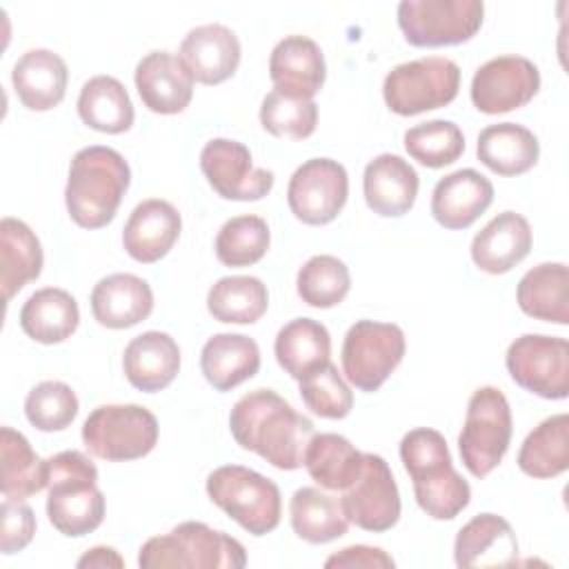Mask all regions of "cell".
<instances>
[{
	"instance_id": "5",
	"label": "cell",
	"mask_w": 569,
	"mask_h": 569,
	"mask_svg": "<svg viewBox=\"0 0 569 569\" xmlns=\"http://www.w3.org/2000/svg\"><path fill=\"white\" fill-rule=\"evenodd\" d=\"M142 569H240L247 553L240 540L204 522L187 520L164 536L149 538L138 553Z\"/></svg>"
},
{
	"instance_id": "43",
	"label": "cell",
	"mask_w": 569,
	"mask_h": 569,
	"mask_svg": "<svg viewBox=\"0 0 569 569\" xmlns=\"http://www.w3.org/2000/svg\"><path fill=\"white\" fill-rule=\"evenodd\" d=\"M260 124L276 138L305 140L316 131L318 104L316 100L271 89L260 104Z\"/></svg>"
},
{
	"instance_id": "32",
	"label": "cell",
	"mask_w": 569,
	"mask_h": 569,
	"mask_svg": "<svg viewBox=\"0 0 569 569\" xmlns=\"http://www.w3.org/2000/svg\"><path fill=\"white\" fill-rule=\"evenodd\" d=\"M80 325L76 298L60 287L33 291L20 309L22 331L40 345H58L71 338Z\"/></svg>"
},
{
	"instance_id": "6",
	"label": "cell",
	"mask_w": 569,
	"mask_h": 569,
	"mask_svg": "<svg viewBox=\"0 0 569 569\" xmlns=\"http://www.w3.org/2000/svg\"><path fill=\"white\" fill-rule=\"evenodd\" d=\"M207 496L251 536H267L280 525L278 485L242 465H222L207 478Z\"/></svg>"
},
{
	"instance_id": "41",
	"label": "cell",
	"mask_w": 569,
	"mask_h": 569,
	"mask_svg": "<svg viewBox=\"0 0 569 569\" xmlns=\"http://www.w3.org/2000/svg\"><path fill=\"white\" fill-rule=\"evenodd\" d=\"M271 231L260 216L229 218L216 236V256L224 267H251L269 249Z\"/></svg>"
},
{
	"instance_id": "34",
	"label": "cell",
	"mask_w": 569,
	"mask_h": 569,
	"mask_svg": "<svg viewBox=\"0 0 569 569\" xmlns=\"http://www.w3.org/2000/svg\"><path fill=\"white\" fill-rule=\"evenodd\" d=\"M289 520L293 533L309 545L338 540L349 529L342 500L320 491L318 487H302L291 496Z\"/></svg>"
},
{
	"instance_id": "11",
	"label": "cell",
	"mask_w": 569,
	"mask_h": 569,
	"mask_svg": "<svg viewBox=\"0 0 569 569\" xmlns=\"http://www.w3.org/2000/svg\"><path fill=\"white\" fill-rule=\"evenodd\" d=\"M398 27L413 47H456L469 42L482 27L480 0H402Z\"/></svg>"
},
{
	"instance_id": "29",
	"label": "cell",
	"mask_w": 569,
	"mask_h": 569,
	"mask_svg": "<svg viewBox=\"0 0 569 569\" xmlns=\"http://www.w3.org/2000/svg\"><path fill=\"white\" fill-rule=\"evenodd\" d=\"M476 156L498 176H522L536 167L540 158V142L533 131L522 124L498 122L480 131Z\"/></svg>"
},
{
	"instance_id": "30",
	"label": "cell",
	"mask_w": 569,
	"mask_h": 569,
	"mask_svg": "<svg viewBox=\"0 0 569 569\" xmlns=\"http://www.w3.org/2000/svg\"><path fill=\"white\" fill-rule=\"evenodd\" d=\"M44 256L38 236L18 218L0 222V289L9 305L11 298L42 273Z\"/></svg>"
},
{
	"instance_id": "3",
	"label": "cell",
	"mask_w": 569,
	"mask_h": 569,
	"mask_svg": "<svg viewBox=\"0 0 569 569\" xmlns=\"http://www.w3.org/2000/svg\"><path fill=\"white\" fill-rule=\"evenodd\" d=\"M131 182L124 156L111 147L93 144L76 151L69 162L64 204L71 220L82 229L107 227Z\"/></svg>"
},
{
	"instance_id": "14",
	"label": "cell",
	"mask_w": 569,
	"mask_h": 569,
	"mask_svg": "<svg viewBox=\"0 0 569 569\" xmlns=\"http://www.w3.org/2000/svg\"><path fill=\"white\" fill-rule=\"evenodd\" d=\"M342 509L349 525L382 533L400 520V491L391 467L378 453H365L360 476L342 491Z\"/></svg>"
},
{
	"instance_id": "36",
	"label": "cell",
	"mask_w": 569,
	"mask_h": 569,
	"mask_svg": "<svg viewBox=\"0 0 569 569\" xmlns=\"http://www.w3.org/2000/svg\"><path fill=\"white\" fill-rule=\"evenodd\" d=\"M365 453L345 436L313 433L305 451V469L327 491H345L362 469Z\"/></svg>"
},
{
	"instance_id": "38",
	"label": "cell",
	"mask_w": 569,
	"mask_h": 569,
	"mask_svg": "<svg viewBox=\"0 0 569 569\" xmlns=\"http://www.w3.org/2000/svg\"><path fill=\"white\" fill-rule=\"evenodd\" d=\"M0 491L9 500H27L47 487V460H42L29 440L11 429H0Z\"/></svg>"
},
{
	"instance_id": "44",
	"label": "cell",
	"mask_w": 569,
	"mask_h": 569,
	"mask_svg": "<svg viewBox=\"0 0 569 569\" xmlns=\"http://www.w3.org/2000/svg\"><path fill=\"white\" fill-rule=\"evenodd\" d=\"M298 389L307 409L320 418L342 420L353 409V393L331 360L300 378Z\"/></svg>"
},
{
	"instance_id": "22",
	"label": "cell",
	"mask_w": 569,
	"mask_h": 569,
	"mask_svg": "<svg viewBox=\"0 0 569 569\" xmlns=\"http://www.w3.org/2000/svg\"><path fill=\"white\" fill-rule=\"evenodd\" d=\"M531 242L529 220L516 211H502L473 236L471 260L480 271L500 276L529 256Z\"/></svg>"
},
{
	"instance_id": "33",
	"label": "cell",
	"mask_w": 569,
	"mask_h": 569,
	"mask_svg": "<svg viewBox=\"0 0 569 569\" xmlns=\"http://www.w3.org/2000/svg\"><path fill=\"white\" fill-rule=\"evenodd\" d=\"M80 120L100 133H124L131 129L136 111L124 84L113 76L89 78L78 96Z\"/></svg>"
},
{
	"instance_id": "10",
	"label": "cell",
	"mask_w": 569,
	"mask_h": 569,
	"mask_svg": "<svg viewBox=\"0 0 569 569\" xmlns=\"http://www.w3.org/2000/svg\"><path fill=\"white\" fill-rule=\"evenodd\" d=\"M405 331L393 322L358 320L345 333L340 360L345 378L360 391H378L402 362Z\"/></svg>"
},
{
	"instance_id": "2",
	"label": "cell",
	"mask_w": 569,
	"mask_h": 569,
	"mask_svg": "<svg viewBox=\"0 0 569 569\" xmlns=\"http://www.w3.org/2000/svg\"><path fill=\"white\" fill-rule=\"evenodd\" d=\"M400 460L413 482L418 507L433 520H453L471 500L469 482L456 471L447 440L429 427L400 440Z\"/></svg>"
},
{
	"instance_id": "1",
	"label": "cell",
	"mask_w": 569,
	"mask_h": 569,
	"mask_svg": "<svg viewBox=\"0 0 569 569\" xmlns=\"http://www.w3.org/2000/svg\"><path fill=\"white\" fill-rule=\"evenodd\" d=\"M229 429L242 449L282 471L305 465V451L313 438V422L273 389L244 393L229 413Z\"/></svg>"
},
{
	"instance_id": "23",
	"label": "cell",
	"mask_w": 569,
	"mask_h": 569,
	"mask_svg": "<svg viewBox=\"0 0 569 569\" xmlns=\"http://www.w3.org/2000/svg\"><path fill=\"white\" fill-rule=\"evenodd\" d=\"M418 187L420 178L416 169L396 153H380L365 167V202L382 218H400L409 213L416 202Z\"/></svg>"
},
{
	"instance_id": "7",
	"label": "cell",
	"mask_w": 569,
	"mask_h": 569,
	"mask_svg": "<svg viewBox=\"0 0 569 569\" xmlns=\"http://www.w3.org/2000/svg\"><path fill=\"white\" fill-rule=\"evenodd\" d=\"M513 431L507 396L498 387H478L465 413L458 449L465 469L473 478H487L505 458Z\"/></svg>"
},
{
	"instance_id": "18",
	"label": "cell",
	"mask_w": 569,
	"mask_h": 569,
	"mask_svg": "<svg viewBox=\"0 0 569 569\" xmlns=\"http://www.w3.org/2000/svg\"><path fill=\"white\" fill-rule=\"evenodd\" d=\"M180 231V211L167 200L149 198L129 213L122 229V247L136 262L153 264L173 249Z\"/></svg>"
},
{
	"instance_id": "45",
	"label": "cell",
	"mask_w": 569,
	"mask_h": 569,
	"mask_svg": "<svg viewBox=\"0 0 569 569\" xmlns=\"http://www.w3.org/2000/svg\"><path fill=\"white\" fill-rule=\"evenodd\" d=\"M76 391L60 380L38 382L24 398V416L40 431H62L78 416Z\"/></svg>"
},
{
	"instance_id": "35",
	"label": "cell",
	"mask_w": 569,
	"mask_h": 569,
	"mask_svg": "<svg viewBox=\"0 0 569 569\" xmlns=\"http://www.w3.org/2000/svg\"><path fill=\"white\" fill-rule=\"evenodd\" d=\"M273 353L284 373L300 380L309 371L329 362L331 336L322 322L313 318H296L278 331Z\"/></svg>"
},
{
	"instance_id": "9",
	"label": "cell",
	"mask_w": 569,
	"mask_h": 569,
	"mask_svg": "<svg viewBox=\"0 0 569 569\" xmlns=\"http://www.w3.org/2000/svg\"><path fill=\"white\" fill-rule=\"evenodd\" d=\"M460 89V67L445 56H427L396 64L382 82V98L398 116H418L447 107Z\"/></svg>"
},
{
	"instance_id": "4",
	"label": "cell",
	"mask_w": 569,
	"mask_h": 569,
	"mask_svg": "<svg viewBox=\"0 0 569 569\" xmlns=\"http://www.w3.org/2000/svg\"><path fill=\"white\" fill-rule=\"evenodd\" d=\"M47 516L67 538L96 531L104 520V493L98 469L82 451H60L47 458Z\"/></svg>"
},
{
	"instance_id": "15",
	"label": "cell",
	"mask_w": 569,
	"mask_h": 569,
	"mask_svg": "<svg viewBox=\"0 0 569 569\" xmlns=\"http://www.w3.org/2000/svg\"><path fill=\"white\" fill-rule=\"evenodd\" d=\"M200 169L224 200L253 202L273 189V171L253 167L251 151L231 138H213L200 151Z\"/></svg>"
},
{
	"instance_id": "19",
	"label": "cell",
	"mask_w": 569,
	"mask_h": 569,
	"mask_svg": "<svg viewBox=\"0 0 569 569\" xmlns=\"http://www.w3.org/2000/svg\"><path fill=\"white\" fill-rule=\"evenodd\" d=\"M178 56L196 82L211 87L229 80L238 71L242 49L238 36L229 27L209 22L191 29L182 38Z\"/></svg>"
},
{
	"instance_id": "26",
	"label": "cell",
	"mask_w": 569,
	"mask_h": 569,
	"mask_svg": "<svg viewBox=\"0 0 569 569\" xmlns=\"http://www.w3.org/2000/svg\"><path fill=\"white\" fill-rule=\"evenodd\" d=\"M122 369L138 391H162L180 371V347L164 331H144L124 347Z\"/></svg>"
},
{
	"instance_id": "12",
	"label": "cell",
	"mask_w": 569,
	"mask_h": 569,
	"mask_svg": "<svg viewBox=\"0 0 569 569\" xmlns=\"http://www.w3.org/2000/svg\"><path fill=\"white\" fill-rule=\"evenodd\" d=\"M511 380L545 400L569 396V342L560 336L525 333L505 356Z\"/></svg>"
},
{
	"instance_id": "28",
	"label": "cell",
	"mask_w": 569,
	"mask_h": 569,
	"mask_svg": "<svg viewBox=\"0 0 569 569\" xmlns=\"http://www.w3.org/2000/svg\"><path fill=\"white\" fill-rule=\"evenodd\" d=\"M204 380L216 391H231L260 369V347L244 333H213L200 353Z\"/></svg>"
},
{
	"instance_id": "24",
	"label": "cell",
	"mask_w": 569,
	"mask_h": 569,
	"mask_svg": "<svg viewBox=\"0 0 569 569\" xmlns=\"http://www.w3.org/2000/svg\"><path fill=\"white\" fill-rule=\"evenodd\" d=\"M453 560L458 567H513L518 540L511 525L496 513L473 516L456 536Z\"/></svg>"
},
{
	"instance_id": "37",
	"label": "cell",
	"mask_w": 569,
	"mask_h": 569,
	"mask_svg": "<svg viewBox=\"0 0 569 569\" xmlns=\"http://www.w3.org/2000/svg\"><path fill=\"white\" fill-rule=\"evenodd\" d=\"M518 467L522 473L547 480L569 469V416L556 413L545 418L527 433L518 451Z\"/></svg>"
},
{
	"instance_id": "21",
	"label": "cell",
	"mask_w": 569,
	"mask_h": 569,
	"mask_svg": "<svg viewBox=\"0 0 569 569\" xmlns=\"http://www.w3.org/2000/svg\"><path fill=\"white\" fill-rule=\"evenodd\" d=\"M269 78L273 82V89L296 98L313 100L327 78L322 49L316 40L307 36L282 38L271 49Z\"/></svg>"
},
{
	"instance_id": "31",
	"label": "cell",
	"mask_w": 569,
	"mask_h": 569,
	"mask_svg": "<svg viewBox=\"0 0 569 569\" xmlns=\"http://www.w3.org/2000/svg\"><path fill=\"white\" fill-rule=\"evenodd\" d=\"M522 313L536 320L569 325V271L565 262H540L529 269L516 289Z\"/></svg>"
},
{
	"instance_id": "16",
	"label": "cell",
	"mask_w": 569,
	"mask_h": 569,
	"mask_svg": "<svg viewBox=\"0 0 569 569\" xmlns=\"http://www.w3.org/2000/svg\"><path fill=\"white\" fill-rule=\"evenodd\" d=\"M540 89V71L525 56H498L480 64L471 78V102L480 113L498 116L520 109Z\"/></svg>"
},
{
	"instance_id": "20",
	"label": "cell",
	"mask_w": 569,
	"mask_h": 569,
	"mask_svg": "<svg viewBox=\"0 0 569 569\" xmlns=\"http://www.w3.org/2000/svg\"><path fill=\"white\" fill-rule=\"evenodd\" d=\"M493 202V184L476 169H458L440 178L431 193L433 220L451 231L471 227Z\"/></svg>"
},
{
	"instance_id": "8",
	"label": "cell",
	"mask_w": 569,
	"mask_h": 569,
	"mask_svg": "<svg viewBox=\"0 0 569 569\" xmlns=\"http://www.w3.org/2000/svg\"><path fill=\"white\" fill-rule=\"evenodd\" d=\"M158 420L140 405H100L82 422L87 451L107 462L144 458L158 442Z\"/></svg>"
},
{
	"instance_id": "39",
	"label": "cell",
	"mask_w": 569,
	"mask_h": 569,
	"mask_svg": "<svg viewBox=\"0 0 569 569\" xmlns=\"http://www.w3.org/2000/svg\"><path fill=\"white\" fill-rule=\"evenodd\" d=\"M267 284L256 276H224L207 293L209 313L227 325H253L267 313Z\"/></svg>"
},
{
	"instance_id": "17",
	"label": "cell",
	"mask_w": 569,
	"mask_h": 569,
	"mask_svg": "<svg viewBox=\"0 0 569 569\" xmlns=\"http://www.w3.org/2000/svg\"><path fill=\"white\" fill-rule=\"evenodd\" d=\"M133 82L149 111L173 116L189 107L196 80L180 56L171 51H149L136 64Z\"/></svg>"
},
{
	"instance_id": "42",
	"label": "cell",
	"mask_w": 569,
	"mask_h": 569,
	"mask_svg": "<svg viewBox=\"0 0 569 569\" xmlns=\"http://www.w3.org/2000/svg\"><path fill=\"white\" fill-rule=\"evenodd\" d=\"M407 153L429 169L453 164L465 151V136L451 120H427L405 131Z\"/></svg>"
},
{
	"instance_id": "46",
	"label": "cell",
	"mask_w": 569,
	"mask_h": 569,
	"mask_svg": "<svg viewBox=\"0 0 569 569\" xmlns=\"http://www.w3.org/2000/svg\"><path fill=\"white\" fill-rule=\"evenodd\" d=\"M36 533V516L24 500L2 498V531H0V551L4 556L22 551Z\"/></svg>"
},
{
	"instance_id": "48",
	"label": "cell",
	"mask_w": 569,
	"mask_h": 569,
	"mask_svg": "<svg viewBox=\"0 0 569 569\" xmlns=\"http://www.w3.org/2000/svg\"><path fill=\"white\" fill-rule=\"evenodd\" d=\"M80 569H89V567H98V569H109V567H113V569H122L124 567V560H122V556L113 549V547H102V545H98V547H91L89 551H84L80 558H78V562H76Z\"/></svg>"
},
{
	"instance_id": "40",
	"label": "cell",
	"mask_w": 569,
	"mask_h": 569,
	"mask_svg": "<svg viewBox=\"0 0 569 569\" xmlns=\"http://www.w3.org/2000/svg\"><path fill=\"white\" fill-rule=\"evenodd\" d=\"M296 289L302 302L316 309H331L340 305L351 289L349 267L329 253L309 258L296 278Z\"/></svg>"
},
{
	"instance_id": "47",
	"label": "cell",
	"mask_w": 569,
	"mask_h": 569,
	"mask_svg": "<svg viewBox=\"0 0 569 569\" xmlns=\"http://www.w3.org/2000/svg\"><path fill=\"white\" fill-rule=\"evenodd\" d=\"M327 569H393L396 560L380 547L351 545L325 560Z\"/></svg>"
},
{
	"instance_id": "25",
	"label": "cell",
	"mask_w": 569,
	"mask_h": 569,
	"mask_svg": "<svg viewBox=\"0 0 569 569\" xmlns=\"http://www.w3.org/2000/svg\"><path fill=\"white\" fill-rule=\"evenodd\" d=\"M153 311V291L147 280L133 273H111L91 291V313L107 329H129Z\"/></svg>"
},
{
	"instance_id": "27",
	"label": "cell",
	"mask_w": 569,
	"mask_h": 569,
	"mask_svg": "<svg viewBox=\"0 0 569 569\" xmlns=\"http://www.w3.org/2000/svg\"><path fill=\"white\" fill-rule=\"evenodd\" d=\"M67 62L51 49H29L11 69L16 96L29 111L58 107L67 93Z\"/></svg>"
},
{
	"instance_id": "13",
	"label": "cell",
	"mask_w": 569,
	"mask_h": 569,
	"mask_svg": "<svg viewBox=\"0 0 569 569\" xmlns=\"http://www.w3.org/2000/svg\"><path fill=\"white\" fill-rule=\"evenodd\" d=\"M349 196L347 169L331 158H311L302 162L287 187L291 213L311 227L329 224L345 209Z\"/></svg>"
}]
</instances>
